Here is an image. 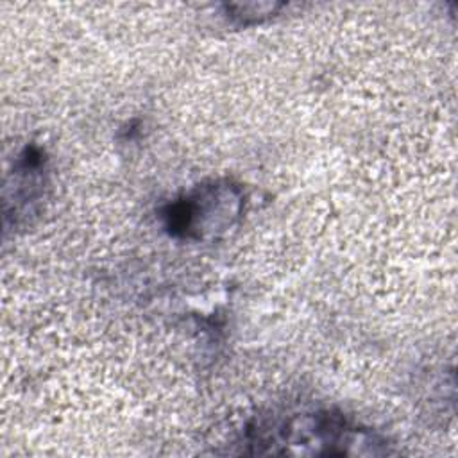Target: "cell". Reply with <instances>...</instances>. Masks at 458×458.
Wrapping results in <instances>:
<instances>
[{
    "label": "cell",
    "instance_id": "cell-1",
    "mask_svg": "<svg viewBox=\"0 0 458 458\" xmlns=\"http://www.w3.org/2000/svg\"><path fill=\"white\" fill-rule=\"evenodd\" d=\"M256 453L299 454H377L385 444L372 431L347 420L342 413L315 410L259 422L245 435Z\"/></svg>",
    "mask_w": 458,
    "mask_h": 458
},
{
    "label": "cell",
    "instance_id": "cell-2",
    "mask_svg": "<svg viewBox=\"0 0 458 458\" xmlns=\"http://www.w3.org/2000/svg\"><path fill=\"white\" fill-rule=\"evenodd\" d=\"M243 191L231 181H211L195 186L172 200L165 211L166 229L186 240H213L225 234L240 218Z\"/></svg>",
    "mask_w": 458,
    "mask_h": 458
},
{
    "label": "cell",
    "instance_id": "cell-3",
    "mask_svg": "<svg viewBox=\"0 0 458 458\" xmlns=\"http://www.w3.org/2000/svg\"><path fill=\"white\" fill-rule=\"evenodd\" d=\"M249 7H250L252 11H249V9L245 7V4H229V5H225L227 13H231L233 18H238L240 23L247 25V23L259 21L263 16L274 14V13L281 7V4H268V2L256 4V2H254V4H249Z\"/></svg>",
    "mask_w": 458,
    "mask_h": 458
}]
</instances>
